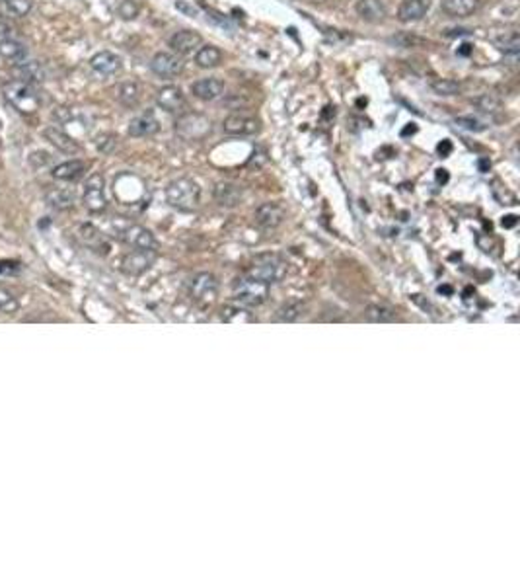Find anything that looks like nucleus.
<instances>
[{
    "label": "nucleus",
    "mask_w": 520,
    "mask_h": 585,
    "mask_svg": "<svg viewBox=\"0 0 520 585\" xmlns=\"http://www.w3.org/2000/svg\"><path fill=\"white\" fill-rule=\"evenodd\" d=\"M232 297L236 300L240 307L246 309H253L263 305L267 297H269V285L265 281H261L253 276L238 277L232 285Z\"/></svg>",
    "instance_id": "obj_1"
},
{
    "label": "nucleus",
    "mask_w": 520,
    "mask_h": 585,
    "mask_svg": "<svg viewBox=\"0 0 520 585\" xmlns=\"http://www.w3.org/2000/svg\"><path fill=\"white\" fill-rule=\"evenodd\" d=\"M166 201L178 211H193L201 201V187L189 178H178L166 187Z\"/></svg>",
    "instance_id": "obj_2"
},
{
    "label": "nucleus",
    "mask_w": 520,
    "mask_h": 585,
    "mask_svg": "<svg viewBox=\"0 0 520 585\" xmlns=\"http://www.w3.org/2000/svg\"><path fill=\"white\" fill-rule=\"evenodd\" d=\"M2 94L6 98V102L10 103L14 110H18L20 114L30 115L35 114L39 110V96L34 90L32 84L22 81H10L2 86Z\"/></svg>",
    "instance_id": "obj_3"
},
{
    "label": "nucleus",
    "mask_w": 520,
    "mask_h": 585,
    "mask_svg": "<svg viewBox=\"0 0 520 585\" xmlns=\"http://www.w3.org/2000/svg\"><path fill=\"white\" fill-rule=\"evenodd\" d=\"M115 234L119 240H123L133 250H156L158 248V242H156V236L152 234V230L145 229L141 225L123 223L121 227H115Z\"/></svg>",
    "instance_id": "obj_4"
},
{
    "label": "nucleus",
    "mask_w": 520,
    "mask_h": 585,
    "mask_svg": "<svg viewBox=\"0 0 520 585\" xmlns=\"http://www.w3.org/2000/svg\"><path fill=\"white\" fill-rule=\"evenodd\" d=\"M287 269H289V267H287V264H284L279 256L267 254V256L256 258V262H253V265H251V269H249L248 274L249 276L258 277L261 281H265L267 285H271V283L283 281L284 276H287Z\"/></svg>",
    "instance_id": "obj_5"
},
{
    "label": "nucleus",
    "mask_w": 520,
    "mask_h": 585,
    "mask_svg": "<svg viewBox=\"0 0 520 585\" xmlns=\"http://www.w3.org/2000/svg\"><path fill=\"white\" fill-rule=\"evenodd\" d=\"M187 291L199 307H207L218 297V281L213 274H197L189 279Z\"/></svg>",
    "instance_id": "obj_6"
},
{
    "label": "nucleus",
    "mask_w": 520,
    "mask_h": 585,
    "mask_svg": "<svg viewBox=\"0 0 520 585\" xmlns=\"http://www.w3.org/2000/svg\"><path fill=\"white\" fill-rule=\"evenodd\" d=\"M105 184H103V178L100 174H94L86 180L84 184V194H82V201H84V207L90 211V213H102L107 207V199H105Z\"/></svg>",
    "instance_id": "obj_7"
},
{
    "label": "nucleus",
    "mask_w": 520,
    "mask_h": 585,
    "mask_svg": "<svg viewBox=\"0 0 520 585\" xmlns=\"http://www.w3.org/2000/svg\"><path fill=\"white\" fill-rule=\"evenodd\" d=\"M222 129L227 135H234V137H251L258 135L261 129V121L258 117L244 114H232L228 115L227 119L222 121Z\"/></svg>",
    "instance_id": "obj_8"
},
{
    "label": "nucleus",
    "mask_w": 520,
    "mask_h": 585,
    "mask_svg": "<svg viewBox=\"0 0 520 585\" xmlns=\"http://www.w3.org/2000/svg\"><path fill=\"white\" fill-rule=\"evenodd\" d=\"M150 69L152 72L160 76V79H174L181 74L183 70V61H181L180 55L176 53H168V51H160L156 53L152 61H150Z\"/></svg>",
    "instance_id": "obj_9"
},
{
    "label": "nucleus",
    "mask_w": 520,
    "mask_h": 585,
    "mask_svg": "<svg viewBox=\"0 0 520 585\" xmlns=\"http://www.w3.org/2000/svg\"><path fill=\"white\" fill-rule=\"evenodd\" d=\"M156 262V250H131L125 254L121 269L129 276H141Z\"/></svg>",
    "instance_id": "obj_10"
},
{
    "label": "nucleus",
    "mask_w": 520,
    "mask_h": 585,
    "mask_svg": "<svg viewBox=\"0 0 520 585\" xmlns=\"http://www.w3.org/2000/svg\"><path fill=\"white\" fill-rule=\"evenodd\" d=\"M203 43V37L197 34V32H191V30H181V32H176L171 35L168 45L171 47V51L176 55H191L195 53L199 47Z\"/></svg>",
    "instance_id": "obj_11"
},
{
    "label": "nucleus",
    "mask_w": 520,
    "mask_h": 585,
    "mask_svg": "<svg viewBox=\"0 0 520 585\" xmlns=\"http://www.w3.org/2000/svg\"><path fill=\"white\" fill-rule=\"evenodd\" d=\"M253 218L263 230H275L283 225L284 209L277 203H263L256 209Z\"/></svg>",
    "instance_id": "obj_12"
},
{
    "label": "nucleus",
    "mask_w": 520,
    "mask_h": 585,
    "mask_svg": "<svg viewBox=\"0 0 520 585\" xmlns=\"http://www.w3.org/2000/svg\"><path fill=\"white\" fill-rule=\"evenodd\" d=\"M156 103L164 112L168 114H178L180 110L185 107V94L181 90L180 86H164L156 92Z\"/></svg>",
    "instance_id": "obj_13"
},
{
    "label": "nucleus",
    "mask_w": 520,
    "mask_h": 585,
    "mask_svg": "<svg viewBox=\"0 0 520 585\" xmlns=\"http://www.w3.org/2000/svg\"><path fill=\"white\" fill-rule=\"evenodd\" d=\"M191 94L197 100L213 102V100L220 98V96L225 94V82L220 81V79H215V76L195 81L191 84Z\"/></svg>",
    "instance_id": "obj_14"
},
{
    "label": "nucleus",
    "mask_w": 520,
    "mask_h": 585,
    "mask_svg": "<svg viewBox=\"0 0 520 585\" xmlns=\"http://www.w3.org/2000/svg\"><path fill=\"white\" fill-rule=\"evenodd\" d=\"M430 8V0H402L397 6V20L404 23L419 22L427 16Z\"/></svg>",
    "instance_id": "obj_15"
},
{
    "label": "nucleus",
    "mask_w": 520,
    "mask_h": 585,
    "mask_svg": "<svg viewBox=\"0 0 520 585\" xmlns=\"http://www.w3.org/2000/svg\"><path fill=\"white\" fill-rule=\"evenodd\" d=\"M355 12L361 20L368 23L384 22V18L388 16V8L382 0H357Z\"/></svg>",
    "instance_id": "obj_16"
},
{
    "label": "nucleus",
    "mask_w": 520,
    "mask_h": 585,
    "mask_svg": "<svg viewBox=\"0 0 520 585\" xmlns=\"http://www.w3.org/2000/svg\"><path fill=\"white\" fill-rule=\"evenodd\" d=\"M160 131V123L158 119L154 117V114H147L136 115L135 119H131L129 123V135L136 138H145V137H152Z\"/></svg>",
    "instance_id": "obj_17"
},
{
    "label": "nucleus",
    "mask_w": 520,
    "mask_h": 585,
    "mask_svg": "<svg viewBox=\"0 0 520 585\" xmlns=\"http://www.w3.org/2000/svg\"><path fill=\"white\" fill-rule=\"evenodd\" d=\"M213 195H215V201L220 207H227V209H232L236 207L242 197H244V192L238 184H232V182H218L213 189Z\"/></svg>",
    "instance_id": "obj_18"
},
{
    "label": "nucleus",
    "mask_w": 520,
    "mask_h": 585,
    "mask_svg": "<svg viewBox=\"0 0 520 585\" xmlns=\"http://www.w3.org/2000/svg\"><path fill=\"white\" fill-rule=\"evenodd\" d=\"M90 67L96 72L100 74H105V76H112V74H117L121 67H123V61L119 55H115L112 51H100L96 53L94 57L90 59Z\"/></svg>",
    "instance_id": "obj_19"
},
{
    "label": "nucleus",
    "mask_w": 520,
    "mask_h": 585,
    "mask_svg": "<svg viewBox=\"0 0 520 585\" xmlns=\"http://www.w3.org/2000/svg\"><path fill=\"white\" fill-rule=\"evenodd\" d=\"M14 74L18 76L16 81L28 82V84H32V86L45 81V69H43V65L37 63V61H28V59L14 67Z\"/></svg>",
    "instance_id": "obj_20"
},
{
    "label": "nucleus",
    "mask_w": 520,
    "mask_h": 585,
    "mask_svg": "<svg viewBox=\"0 0 520 585\" xmlns=\"http://www.w3.org/2000/svg\"><path fill=\"white\" fill-rule=\"evenodd\" d=\"M43 135H45L47 141H49L55 149L65 152V154H76L80 150L79 143L70 137V135H67L65 131L57 129V127H47L45 131H43Z\"/></svg>",
    "instance_id": "obj_21"
},
{
    "label": "nucleus",
    "mask_w": 520,
    "mask_h": 585,
    "mask_svg": "<svg viewBox=\"0 0 520 585\" xmlns=\"http://www.w3.org/2000/svg\"><path fill=\"white\" fill-rule=\"evenodd\" d=\"M481 0H442L441 8L444 14L453 18H466L479 10Z\"/></svg>",
    "instance_id": "obj_22"
},
{
    "label": "nucleus",
    "mask_w": 520,
    "mask_h": 585,
    "mask_svg": "<svg viewBox=\"0 0 520 585\" xmlns=\"http://www.w3.org/2000/svg\"><path fill=\"white\" fill-rule=\"evenodd\" d=\"M86 172V164L82 161H67L63 164H57L53 170H51V176L55 180H61V182H74L79 180L82 174Z\"/></svg>",
    "instance_id": "obj_23"
},
{
    "label": "nucleus",
    "mask_w": 520,
    "mask_h": 585,
    "mask_svg": "<svg viewBox=\"0 0 520 585\" xmlns=\"http://www.w3.org/2000/svg\"><path fill=\"white\" fill-rule=\"evenodd\" d=\"M0 57L18 65V63L28 59V47L20 41H16V39H10V37L0 39Z\"/></svg>",
    "instance_id": "obj_24"
},
{
    "label": "nucleus",
    "mask_w": 520,
    "mask_h": 585,
    "mask_svg": "<svg viewBox=\"0 0 520 585\" xmlns=\"http://www.w3.org/2000/svg\"><path fill=\"white\" fill-rule=\"evenodd\" d=\"M222 63V51L215 45H203L195 51V65L199 69H215Z\"/></svg>",
    "instance_id": "obj_25"
},
{
    "label": "nucleus",
    "mask_w": 520,
    "mask_h": 585,
    "mask_svg": "<svg viewBox=\"0 0 520 585\" xmlns=\"http://www.w3.org/2000/svg\"><path fill=\"white\" fill-rule=\"evenodd\" d=\"M80 238H82V242H84L86 246H90L94 252L105 254L107 252V248H110L105 238H103L102 232L96 229L94 225H82V227H80Z\"/></svg>",
    "instance_id": "obj_26"
},
{
    "label": "nucleus",
    "mask_w": 520,
    "mask_h": 585,
    "mask_svg": "<svg viewBox=\"0 0 520 585\" xmlns=\"http://www.w3.org/2000/svg\"><path fill=\"white\" fill-rule=\"evenodd\" d=\"M493 43H495L499 51H503L505 55H510L512 59L519 57L520 35L517 30H510V32H505V34L499 35V37H493Z\"/></svg>",
    "instance_id": "obj_27"
},
{
    "label": "nucleus",
    "mask_w": 520,
    "mask_h": 585,
    "mask_svg": "<svg viewBox=\"0 0 520 585\" xmlns=\"http://www.w3.org/2000/svg\"><path fill=\"white\" fill-rule=\"evenodd\" d=\"M47 201H49V205L55 207L59 211H67L74 205V194L70 189H65V187H53V189L47 192Z\"/></svg>",
    "instance_id": "obj_28"
},
{
    "label": "nucleus",
    "mask_w": 520,
    "mask_h": 585,
    "mask_svg": "<svg viewBox=\"0 0 520 585\" xmlns=\"http://www.w3.org/2000/svg\"><path fill=\"white\" fill-rule=\"evenodd\" d=\"M117 100L123 103L125 107H136L141 102V88L136 82H123L117 86Z\"/></svg>",
    "instance_id": "obj_29"
},
{
    "label": "nucleus",
    "mask_w": 520,
    "mask_h": 585,
    "mask_svg": "<svg viewBox=\"0 0 520 585\" xmlns=\"http://www.w3.org/2000/svg\"><path fill=\"white\" fill-rule=\"evenodd\" d=\"M220 318L228 324H248V322H256V318L251 316V312L246 310V307H225Z\"/></svg>",
    "instance_id": "obj_30"
},
{
    "label": "nucleus",
    "mask_w": 520,
    "mask_h": 585,
    "mask_svg": "<svg viewBox=\"0 0 520 585\" xmlns=\"http://www.w3.org/2000/svg\"><path fill=\"white\" fill-rule=\"evenodd\" d=\"M364 318L368 322H392L396 320V312L386 305H368L364 310Z\"/></svg>",
    "instance_id": "obj_31"
},
{
    "label": "nucleus",
    "mask_w": 520,
    "mask_h": 585,
    "mask_svg": "<svg viewBox=\"0 0 520 585\" xmlns=\"http://www.w3.org/2000/svg\"><path fill=\"white\" fill-rule=\"evenodd\" d=\"M430 88L439 96H458L462 92V84L458 81H453V79H437V81L430 82Z\"/></svg>",
    "instance_id": "obj_32"
},
{
    "label": "nucleus",
    "mask_w": 520,
    "mask_h": 585,
    "mask_svg": "<svg viewBox=\"0 0 520 585\" xmlns=\"http://www.w3.org/2000/svg\"><path fill=\"white\" fill-rule=\"evenodd\" d=\"M304 314V307L300 302H287L281 309L277 310L275 320L277 322H294L298 320Z\"/></svg>",
    "instance_id": "obj_33"
},
{
    "label": "nucleus",
    "mask_w": 520,
    "mask_h": 585,
    "mask_svg": "<svg viewBox=\"0 0 520 585\" xmlns=\"http://www.w3.org/2000/svg\"><path fill=\"white\" fill-rule=\"evenodd\" d=\"M2 8L12 18H22L32 10V0H2Z\"/></svg>",
    "instance_id": "obj_34"
},
{
    "label": "nucleus",
    "mask_w": 520,
    "mask_h": 585,
    "mask_svg": "<svg viewBox=\"0 0 520 585\" xmlns=\"http://www.w3.org/2000/svg\"><path fill=\"white\" fill-rule=\"evenodd\" d=\"M474 105L483 114H495L501 107V102H499V98L495 94H481V96H477L474 100Z\"/></svg>",
    "instance_id": "obj_35"
},
{
    "label": "nucleus",
    "mask_w": 520,
    "mask_h": 585,
    "mask_svg": "<svg viewBox=\"0 0 520 585\" xmlns=\"http://www.w3.org/2000/svg\"><path fill=\"white\" fill-rule=\"evenodd\" d=\"M20 310V302L16 295L6 287H0V312L4 314H16Z\"/></svg>",
    "instance_id": "obj_36"
},
{
    "label": "nucleus",
    "mask_w": 520,
    "mask_h": 585,
    "mask_svg": "<svg viewBox=\"0 0 520 585\" xmlns=\"http://www.w3.org/2000/svg\"><path fill=\"white\" fill-rule=\"evenodd\" d=\"M390 41H392L394 45L404 47V49H413V47H421L427 43L423 37H419V35L415 34H409V32H402V34L394 35Z\"/></svg>",
    "instance_id": "obj_37"
},
{
    "label": "nucleus",
    "mask_w": 520,
    "mask_h": 585,
    "mask_svg": "<svg viewBox=\"0 0 520 585\" xmlns=\"http://www.w3.org/2000/svg\"><path fill=\"white\" fill-rule=\"evenodd\" d=\"M96 147H98V150L103 152V154H110V152H114L115 147H117V137L112 135V133H102V135L96 137Z\"/></svg>",
    "instance_id": "obj_38"
},
{
    "label": "nucleus",
    "mask_w": 520,
    "mask_h": 585,
    "mask_svg": "<svg viewBox=\"0 0 520 585\" xmlns=\"http://www.w3.org/2000/svg\"><path fill=\"white\" fill-rule=\"evenodd\" d=\"M138 4H136L135 0H123L121 4H119V8H117V14L123 18V20H135L136 16H138Z\"/></svg>",
    "instance_id": "obj_39"
},
{
    "label": "nucleus",
    "mask_w": 520,
    "mask_h": 585,
    "mask_svg": "<svg viewBox=\"0 0 520 585\" xmlns=\"http://www.w3.org/2000/svg\"><path fill=\"white\" fill-rule=\"evenodd\" d=\"M456 125L464 127V129H468V131H483L486 129V125L479 121V119H475V117H472V115H462V117H456Z\"/></svg>",
    "instance_id": "obj_40"
},
{
    "label": "nucleus",
    "mask_w": 520,
    "mask_h": 585,
    "mask_svg": "<svg viewBox=\"0 0 520 585\" xmlns=\"http://www.w3.org/2000/svg\"><path fill=\"white\" fill-rule=\"evenodd\" d=\"M18 269H20V264H18V262H12V260H0V276L16 274Z\"/></svg>",
    "instance_id": "obj_41"
},
{
    "label": "nucleus",
    "mask_w": 520,
    "mask_h": 585,
    "mask_svg": "<svg viewBox=\"0 0 520 585\" xmlns=\"http://www.w3.org/2000/svg\"><path fill=\"white\" fill-rule=\"evenodd\" d=\"M450 150H453L450 141H442L441 145H439V154H441V156H448V154H450Z\"/></svg>",
    "instance_id": "obj_42"
},
{
    "label": "nucleus",
    "mask_w": 520,
    "mask_h": 585,
    "mask_svg": "<svg viewBox=\"0 0 520 585\" xmlns=\"http://www.w3.org/2000/svg\"><path fill=\"white\" fill-rule=\"evenodd\" d=\"M12 32H14V30H12L10 23H6L4 20H0V37H4V39H6Z\"/></svg>",
    "instance_id": "obj_43"
},
{
    "label": "nucleus",
    "mask_w": 520,
    "mask_h": 585,
    "mask_svg": "<svg viewBox=\"0 0 520 585\" xmlns=\"http://www.w3.org/2000/svg\"><path fill=\"white\" fill-rule=\"evenodd\" d=\"M517 223H519L517 215H507V217L503 218V227H505V229H512V227H514Z\"/></svg>",
    "instance_id": "obj_44"
},
{
    "label": "nucleus",
    "mask_w": 520,
    "mask_h": 585,
    "mask_svg": "<svg viewBox=\"0 0 520 585\" xmlns=\"http://www.w3.org/2000/svg\"><path fill=\"white\" fill-rule=\"evenodd\" d=\"M437 180H439V184H446L448 182V172L446 170H437Z\"/></svg>",
    "instance_id": "obj_45"
},
{
    "label": "nucleus",
    "mask_w": 520,
    "mask_h": 585,
    "mask_svg": "<svg viewBox=\"0 0 520 585\" xmlns=\"http://www.w3.org/2000/svg\"><path fill=\"white\" fill-rule=\"evenodd\" d=\"M489 168H491V162L486 161V158H481V161H479V170H481V172H487Z\"/></svg>",
    "instance_id": "obj_46"
},
{
    "label": "nucleus",
    "mask_w": 520,
    "mask_h": 585,
    "mask_svg": "<svg viewBox=\"0 0 520 585\" xmlns=\"http://www.w3.org/2000/svg\"><path fill=\"white\" fill-rule=\"evenodd\" d=\"M458 53H460V55H470V53H472V45H468V43H464L462 49H460Z\"/></svg>",
    "instance_id": "obj_47"
},
{
    "label": "nucleus",
    "mask_w": 520,
    "mask_h": 585,
    "mask_svg": "<svg viewBox=\"0 0 520 585\" xmlns=\"http://www.w3.org/2000/svg\"><path fill=\"white\" fill-rule=\"evenodd\" d=\"M0 125H2V123H0Z\"/></svg>",
    "instance_id": "obj_48"
}]
</instances>
